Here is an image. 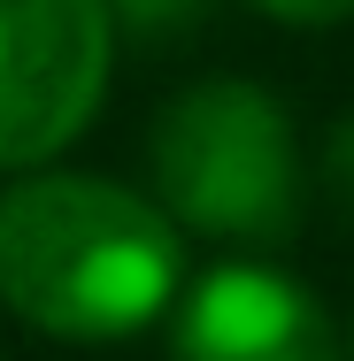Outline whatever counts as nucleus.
I'll return each instance as SVG.
<instances>
[{"mask_svg": "<svg viewBox=\"0 0 354 361\" xmlns=\"http://www.w3.org/2000/svg\"><path fill=\"white\" fill-rule=\"evenodd\" d=\"M185 285L162 200L108 177L39 169L0 192V300L47 338H131Z\"/></svg>", "mask_w": 354, "mask_h": 361, "instance_id": "f257e3e1", "label": "nucleus"}, {"mask_svg": "<svg viewBox=\"0 0 354 361\" xmlns=\"http://www.w3.org/2000/svg\"><path fill=\"white\" fill-rule=\"evenodd\" d=\"M154 200L201 238L278 246L300 223V146L285 108L247 77H201L154 116Z\"/></svg>", "mask_w": 354, "mask_h": 361, "instance_id": "f03ea898", "label": "nucleus"}, {"mask_svg": "<svg viewBox=\"0 0 354 361\" xmlns=\"http://www.w3.org/2000/svg\"><path fill=\"white\" fill-rule=\"evenodd\" d=\"M108 0H0V169H39L108 92Z\"/></svg>", "mask_w": 354, "mask_h": 361, "instance_id": "7ed1b4c3", "label": "nucleus"}, {"mask_svg": "<svg viewBox=\"0 0 354 361\" xmlns=\"http://www.w3.org/2000/svg\"><path fill=\"white\" fill-rule=\"evenodd\" d=\"M177 361H347L324 300L270 262H223L177 300L170 323Z\"/></svg>", "mask_w": 354, "mask_h": 361, "instance_id": "20e7f679", "label": "nucleus"}, {"mask_svg": "<svg viewBox=\"0 0 354 361\" xmlns=\"http://www.w3.org/2000/svg\"><path fill=\"white\" fill-rule=\"evenodd\" d=\"M324 192H331V208L354 223V116H339L331 139H324Z\"/></svg>", "mask_w": 354, "mask_h": 361, "instance_id": "39448f33", "label": "nucleus"}, {"mask_svg": "<svg viewBox=\"0 0 354 361\" xmlns=\"http://www.w3.org/2000/svg\"><path fill=\"white\" fill-rule=\"evenodd\" d=\"M201 8H208V0H108V16H124V23H139V31H185Z\"/></svg>", "mask_w": 354, "mask_h": 361, "instance_id": "423d86ee", "label": "nucleus"}, {"mask_svg": "<svg viewBox=\"0 0 354 361\" xmlns=\"http://www.w3.org/2000/svg\"><path fill=\"white\" fill-rule=\"evenodd\" d=\"M247 8H262L278 23H300V31H324V23H347L354 16V0H247Z\"/></svg>", "mask_w": 354, "mask_h": 361, "instance_id": "0eeeda50", "label": "nucleus"}, {"mask_svg": "<svg viewBox=\"0 0 354 361\" xmlns=\"http://www.w3.org/2000/svg\"><path fill=\"white\" fill-rule=\"evenodd\" d=\"M347 361H354V338H347Z\"/></svg>", "mask_w": 354, "mask_h": 361, "instance_id": "6e6552de", "label": "nucleus"}]
</instances>
